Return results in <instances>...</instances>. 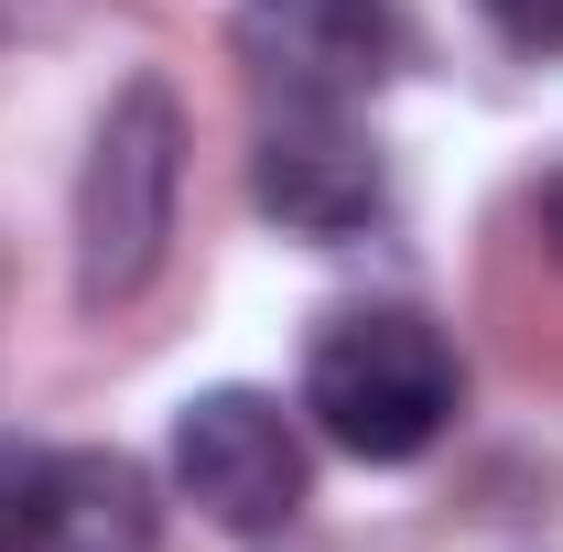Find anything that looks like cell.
I'll list each match as a JSON object with an SVG mask.
<instances>
[{
    "instance_id": "10",
    "label": "cell",
    "mask_w": 563,
    "mask_h": 552,
    "mask_svg": "<svg viewBox=\"0 0 563 552\" xmlns=\"http://www.w3.org/2000/svg\"><path fill=\"white\" fill-rule=\"evenodd\" d=\"M542 239H553V261H563V174L542 185Z\"/></svg>"
},
{
    "instance_id": "6",
    "label": "cell",
    "mask_w": 563,
    "mask_h": 552,
    "mask_svg": "<svg viewBox=\"0 0 563 552\" xmlns=\"http://www.w3.org/2000/svg\"><path fill=\"white\" fill-rule=\"evenodd\" d=\"M44 552H152V487L131 455H55L44 466Z\"/></svg>"
},
{
    "instance_id": "4",
    "label": "cell",
    "mask_w": 563,
    "mask_h": 552,
    "mask_svg": "<svg viewBox=\"0 0 563 552\" xmlns=\"http://www.w3.org/2000/svg\"><path fill=\"white\" fill-rule=\"evenodd\" d=\"M412 55L390 0H239V66L282 109H357Z\"/></svg>"
},
{
    "instance_id": "9",
    "label": "cell",
    "mask_w": 563,
    "mask_h": 552,
    "mask_svg": "<svg viewBox=\"0 0 563 552\" xmlns=\"http://www.w3.org/2000/svg\"><path fill=\"white\" fill-rule=\"evenodd\" d=\"M76 22H87V0H0L11 44H44V33H76Z\"/></svg>"
},
{
    "instance_id": "3",
    "label": "cell",
    "mask_w": 563,
    "mask_h": 552,
    "mask_svg": "<svg viewBox=\"0 0 563 552\" xmlns=\"http://www.w3.org/2000/svg\"><path fill=\"white\" fill-rule=\"evenodd\" d=\"M174 487L207 509L217 531H239V542H272L282 520L303 509V433L282 412L272 390H196L185 412H174Z\"/></svg>"
},
{
    "instance_id": "7",
    "label": "cell",
    "mask_w": 563,
    "mask_h": 552,
    "mask_svg": "<svg viewBox=\"0 0 563 552\" xmlns=\"http://www.w3.org/2000/svg\"><path fill=\"white\" fill-rule=\"evenodd\" d=\"M44 466L55 455H0V552H44Z\"/></svg>"
},
{
    "instance_id": "1",
    "label": "cell",
    "mask_w": 563,
    "mask_h": 552,
    "mask_svg": "<svg viewBox=\"0 0 563 552\" xmlns=\"http://www.w3.org/2000/svg\"><path fill=\"white\" fill-rule=\"evenodd\" d=\"M185 207V109L163 76H131L76 163V314H120L174 250Z\"/></svg>"
},
{
    "instance_id": "2",
    "label": "cell",
    "mask_w": 563,
    "mask_h": 552,
    "mask_svg": "<svg viewBox=\"0 0 563 552\" xmlns=\"http://www.w3.org/2000/svg\"><path fill=\"white\" fill-rule=\"evenodd\" d=\"M455 401H466V368H455L444 325L412 314V303L325 314V336L303 357V412L325 422V444H347L368 466H412L455 422Z\"/></svg>"
},
{
    "instance_id": "5",
    "label": "cell",
    "mask_w": 563,
    "mask_h": 552,
    "mask_svg": "<svg viewBox=\"0 0 563 552\" xmlns=\"http://www.w3.org/2000/svg\"><path fill=\"white\" fill-rule=\"evenodd\" d=\"M250 196H261L272 228L336 250L390 207V174H379V152H368V131L347 109H272L261 141H250Z\"/></svg>"
},
{
    "instance_id": "8",
    "label": "cell",
    "mask_w": 563,
    "mask_h": 552,
    "mask_svg": "<svg viewBox=\"0 0 563 552\" xmlns=\"http://www.w3.org/2000/svg\"><path fill=\"white\" fill-rule=\"evenodd\" d=\"M498 22V44H520V55H563V0H477Z\"/></svg>"
}]
</instances>
